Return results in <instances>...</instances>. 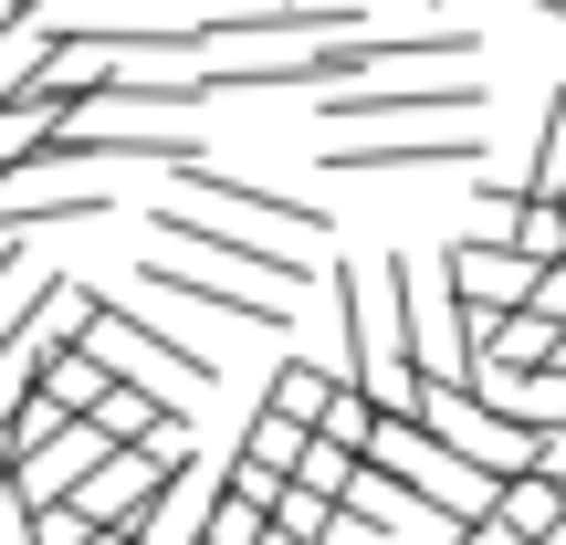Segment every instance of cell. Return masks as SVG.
<instances>
[{"instance_id": "obj_17", "label": "cell", "mask_w": 566, "mask_h": 545, "mask_svg": "<svg viewBox=\"0 0 566 545\" xmlns=\"http://www.w3.org/2000/svg\"><path fill=\"white\" fill-rule=\"evenodd\" d=\"M409 493L388 483V472H357V493H346V525H367V535H409Z\"/></svg>"}, {"instance_id": "obj_16", "label": "cell", "mask_w": 566, "mask_h": 545, "mask_svg": "<svg viewBox=\"0 0 566 545\" xmlns=\"http://www.w3.org/2000/svg\"><path fill=\"white\" fill-rule=\"evenodd\" d=\"M231 451H242V462H263L273 483H294V472H304V451H315V430L273 420V409H252V420H242V441H231Z\"/></svg>"}, {"instance_id": "obj_11", "label": "cell", "mask_w": 566, "mask_h": 545, "mask_svg": "<svg viewBox=\"0 0 566 545\" xmlns=\"http://www.w3.org/2000/svg\"><path fill=\"white\" fill-rule=\"evenodd\" d=\"M116 451H126V441H116V430H105V420H63V430H53V441H42V451H32V462H21V472H11V483H21V504H32V514H42V504H74V493H84V483H95V472H105V462H116Z\"/></svg>"}, {"instance_id": "obj_2", "label": "cell", "mask_w": 566, "mask_h": 545, "mask_svg": "<svg viewBox=\"0 0 566 545\" xmlns=\"http://www.w3.org/2000/svg\"><path fill=\"white\" fill-rule=\"evenodd\" d=\"M63 315H74V336L95 346L105 367H116V388H137V399H158V409H189L200 420V399L221 388V357H200L189 336H168V325H147V304H126V294H63Z\"/></svg>"}, {"instance_id": "obj_14", "label": "cell", "mask_w": 566, "mask_h": 545, "mask_svg": "<svg viewBox=\"0 0 566 545\" xmlns=\"http://www.w3.org/2000/svg\"><path fill=\"white\" fill-rule=\"evenodd\" d=\"M336 367H325V357H273V378H263V399H252V409H273V420H294V430H315L325 420V409H336Z\"/></svg>"}, {"instance_id": "obj_21", "label": "cell", "mask_w": 566, "mask_h": 545, "mask_svg": "<svg viewBox=\"0 0 566 545\" xmlns=\"http://www.w3.org/2000/svg\"><path fill=\"white\" fill-rule=\"evenodd\" d=\"M514 252H525V263H566V210L525 200V210H514Z\"/></svg>"}, {"instance_id": "obj_3", "label": "cell", "mask_w": 566, "mask_h": 545, "mask_svg": "<svg viewBox=\"0 0 566 545\" xmlns=\"http://www.w3.org/2000/svg\"><path fill=\"white\" fill-rule=\"evenodd\" d=\"M483 84L472 74H388V84H346V95H315V126L325 137H378V126H399V137H462V126H483Z\"/></svg>"}, {"instance_id": "obj_8", "label": "cell", "mask_w": 566, "mask_h": 545, "mask_svg": "<svg viewBox=\"0 0 566 545\" xmlns=\"http://www.w3.org/2000/svg\"><path fill=\"white\" fill-rule=\"evenodd\" d=\"M168 189H179V210H221V221L283 231V242H304V252L325 242V210L304 200V189H263V179H231V168H189V179H168Z\"/></svg>"}, {"instance_id": "obj_24", "label": "cell", "mask_w": 566, "mask_h": 545, "mask_svg": "<svg viewBox=\"0 0 566 545\" xmlns=\"http://www.w3.org/2000/svg\"><path fill=\"white\" fill-rule=\"evenodd\" d=\"M0 11H42V0H0Z\"/></svg>"}, {"instance_id": "obj_1", "label": "cell", "mask_w": 566, "mask_h": 545, "mask_svg": "<svg viewBox=\"0 0 566 545\" xmlns=\"http://www.w3.org/2000/svg\"><path fill=\"white\" fill-rule=\"evenodd\" d=\"M325 304H336V378L357 399H378V420H409L420 367H409V304H399V263H325Z\"/></svg>"}, {"instance_id": "obj_12", "label": "cell", "mask_w": 566, "mask_h": 545, "mask_svg": "<svg viewBox=\"0 0 566 545\" xmlns=\"http://www.w3.org/2000/svg\"><path fill=\"white\" fill-rule=\"evenodd\" d=\"M137 294H168V304H200V315H231V325H294L283 315V294H263V283H231V273H200V263H137Z\"/></svg>"}, {"instance_id": "obj_6", "label": "cell", "mask_w": 566, "mask_h": 545, "mask_svg": "<svg viewBox=\"0 0 566 545\" xmlns=\"http://www.w3.org/2000/svg\"><path fill=\"white\" fill-rule=\"evenodd\" d=\"M388 263H399L409 367H420V388H472V315H462V294H451V273L420 263V252H388Z\"/></svg>"}, {"instance_id": "obj_5", "label": "cell", "mask_w": 566, "mask_h": 545, "mask_svg": "<svg viewBox=\"0 0 566 545\" xmlns=\"http://www.w3.org/2000/svg\"><path fill=\"white\" fill-rule=\"evenodd\" d=\"M409 420H420V430H430V441H441L462 472H483L493 493H504V483H525V472H535V451H546L535 430H514L504 409H483L472 388H420V399H409Z\"/></svg>"}, {"instance_id": "obj_22", "label": "cell", "mask_w": 566, "mask_h": 545, "mask_svg": "<svg viewBox=\"0 0 566 545\" xmlns=\"http://www.w3.org/2000/svg\"><path fill=\"white\" fill-rule=\"evenodd\" d=\"M210 545H273V514L231 504V483H221V514H210Z\"/></svg>"}, {"instance_id": "obj_7", "label": "cell", "mask_w": 566, "mask_h": 545, "mask_svg": "<svg viewBox=\"0 0 566 545\" xmlns=\"http://www.w3.org/2000/svg\"><path fill=\"white\" fill-rule=\"evenodd\" d=\"M367 472H388V483H399L409 504H430L441 525H472V514L493 504V483H483V472H462L420 420H378V441H367Z\"/></svg>"}, {"instance_id": "obj_15", "label": "cell", "mask_w": 566, "mask_h": 545, "mask_svg": "<svg viewBox=\"0 0 566 545\" xmlns=\"http://www.w3.org/2000/svg\"><path fill=\"white\" fill-rule=\"evenodd\" d=\"M42 63H53V21L42 11H0V105H11Z\"/></svg>"}, {"instance_id": "obj_4", "label": "cell", "mask_w": 566, "mask_h": 545, "mask_svg": "<svg viewBox=\"0 0 566 545\" xmlns=\"http://www.w3.org/2000/svg\"><path fill=\"white\" fill-rule=\"evenodd\" d=\"M158 231L179 242V263H231V273H263V294H294V283H325V263L283 231H252V221H221V210H179L158 200Z\"/></svg>"}, {"instance_id": "obj_19", "label": "cell", "mask_w": 566, "mask_h": 545, "mask_svg": "<svg viewBox=\"0 0 566 545\" xmlns=\"http://www.w3.org/2000/svg\"><path fill=\"white\" fill-rule=\"evenodd\" d=\"M525 200H556L566 210V84H556V105H546V147H535V168H525Z\"/></svg>"}, {"instance_id": "obj_23", "label": "cell", "mask_w": 566, "mask_h": 545, "mask_svg": "<svg viewBox=\"0 0 566 545\" xmlns=\"http://www.w3.org/2000/svg\"><path fill=\"white\" fill-rule=\"evenodd\" d=\"M525 315H546L556 336H566V263H546V273H535V294H525Z\"/></svg>"}, {"instance_id": "obj_18", "label": "cell", "mask_w": 566, "mask_h": 545, "mask_svg": "<svg viewBox=\"0 0 566 545\" xmlns=\"http://www.w3.org/2000/svg\"><path fill=\"white\" fill-rule=\"evenodd\" d=\"M357 451H336V441H315V451H304V472H294V493H315V504H336L346 514V493H357Z\"/></svg>"}, {"instance_id": "obj_9", "label": "cell", "mask_w": 566, "mask_h": 545, "mask_svg": "<svg viewBox=\"0 0 566 545\" xmlns=\"http://www.w3.org/2000/svg\"><path fill=\"white\" fill-rule=\"evenodd\" d=\"M441 273H451V294H462V315L493 325V315H525V294H535V273H546V263H525L514 242L462 231V242H441Z\"/></svg>"}, {"instance_id": "obj_10", "label": "cell", "mask_w": 566, "mask_h": 545, "mask_svg": "<svg viewBox=\"0 0 566 545\" xmlns=\"http://www.w3.org/2000/svg\"><path fill=\"white\" fill-rule=\"evenodd\" d=\"M336 179H420V168H483V126L462 137H325L315 147Z\"/></svg>"}, {"instance_id": "obj_20", "label": "cell", "mask_w": 566, "mask_h": 545, "mask_svg": "<svg viewBox=\"0 0 566 545\" xmlns=\"http://www.w3.org/2000/svg\"><path fill=\"white\" fill-rule=\"evenodd\" d=\"M315 441H336V451H357V462H367V441H378V399H357V388H336V409L315 420Z\"/></svg>"}, {"instance_id": "obj_13", "label": "cell", "mask_w": 566, "mask_h": 545, "mask_svg": "<svg viewBox=\"0 0 566 545\" xmlns=\"http://www.w3.org/2000/svg\"><path fill=\"white\" fill-rule=\"evenodd\" d=\"M105 210H116V189H42V168H32V179H0V252L32 242V231L105 221Z\"/></svg>"}]
</instances>
